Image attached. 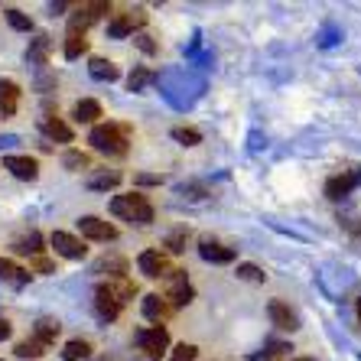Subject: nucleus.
Here are the masks:
<instances>
[{
	"label": "nucleus",
	"mask_w": 361,
	"mask_h": 361,
	"mask_svg": "<svg viewBox=\"0 0 361 361\" xmlns=\"http://www.w3.org/2000/svg\"><path fill=\"white\" fill-rule=\"evenodd\" d=\"M121 185V173L118 169H104V173H94V176H88V189H98V192H108V189H118Z\"/></svg>",
	"instance_id": "obj_24"
},
{
	"label": "nucleus",
	"mask_w": 361,
	"mask_h": 361,
	"mask_svg": "<svg viewBox=\"0 0 361 361\" xmlns=\"http://www.w3.org/2000/svg\"><path fill=\"white\" fill-rule=\"evenodd\" d=\"M137 267H140L143 277H150V280H160V277H169V261H166V254L163 251H143L140 257H137Z\"/></svg>",
	"instance_id": "obj_11"
},
{
	"label": "nucleus",
	"mask_w": 361,
	"mask_h": 361,
	"mask_svg": "<svg viewBox=\"0 0 361 361\" xmlns=\"http://www.w3.org/2000/svg\"><path fill=\"white\" fill-rule=\"evenodd\" d=\"M94 310H98L101 319H118L121 310H124V302L114 296V290H111V283H101L94 286Z\"/></svg>",
	"instance_id": "obj_9"
},
{
	"label": "nucleus",
	"mask_w": 361,
	"mask_h": 361,
	"mask_svg": "<svg viewBox=\"0 0 361 361\" xmlns=\"http://www.w3.org/2000/svg\"><path fill=\"white\" fill-rule=\"evenodd\" d=\"M358 319H361V300H358Z\"/></svg>",
	"instance_id": "obj_43"
},
{
	"label": "nucleus",
	"mask_w": 361,
	"mask_h": 361,
	"mask_svg": "<svg viewBox=\"0 0 361 361\" xmlns=\"http://www.w3.org/2000/svg\"><path fill=\"white\" fill-rule=\"evenodd\" d=\"M104 270H108V274H114V277H124L127 274V261L124 257H118V254H114V257H101L98 264H94V274H104Z\"/></svg>",
	"instance_id": "obj_26"
},
{
	"label": "nucleus",
	"mask_w": 361,
	"mask_h": 361,
	"mask_svg": "<svg viewBox=\"0 0 361 361\" xmlns=\"http://www.w3.org/2000/svg\"><path fill=\"white\" fill-rule=\"evenodd\" d=\"M13 251H17V254H33V257H39V251H42V235H39V231H30V235L17 238V241H13Z\"/></svg>",
	"instance_id": "obj_25"
},
{
	"label": "nucleus",
	"mask_w": 361,
	"mask_h": 361,
	"mask_svg": "<svg viewBox=\"0 0 361 361\" xmlns=\"http://www.w3.org/2000/svg\"><path fill=\"white\" fill-rule=\"evenodd\" d=\"M0 361H4V358H0Z\"/></svg>",
	"instance_id": "obj_44"
},
{
	"label": "nucleus",
	"mask_w": 361,
	"mask_h": 361,
	"mask_svg": "<svg viewBox=\"0 0 361 361\" xmlns=\"http://www.w3.org/2000/svg\"><path fill=\"white\" fill-rule=\"evenodd\" d=\"M13 352H17V358H42V355H46V345L42 342H36V338H23V342H17V348H13Z\"/></svg>",
	"instance_id": "obj_28"
},
{
	"label": "nucleus",
	"mask_w": 361,
	"mask_h": 361,
	"mask_svg": "<svg viewBox=\"0 0 361 361\" xmlns=\"http://www.w3.org/2000/svg\"><path fill=\"white\" fill-rule=\"evenodd\" d=\"M238 277L251 280V283H264V280H267V274H264L257 264H238Z\"/></svg>",
	"instance_id": "obj_34"
},
{
	"label": "nucleus",
	"mask_w": 361,
	"mask_h": 361,
	"mask_svg": "<svg viewBox=\"0 0 361 361\" xmlns=\"http://www.w3.org/2000/svg\"><path fill=\"white\" fill-rule=\"evenodd\" d=\"M10 332H13V326H10L7 319H0V342H4V338H10Z\"/></svg>",
	"instance_id": "obj_39"
},
{
	"label": "nucleus",
	"mask_w": 361,
	"mask_h": 361,
	"mask_svg": "<svg viewBox=\"0 0 361 361\" xmlns=\"http://www.w3.org/2000/svg\"><path fill=\"white\" fill-rule=\"evenodd\" d=\"M88 143H92L98 153H108V157H124V153H127V127L94 124L92 134H88Z\"/></svg>",
	"instance_id": "obj_2"
},
{
	"label": "nucleus",
	"mask_w": 361,
	"mask_h": 361,
	"mask_svg": "<svg viewBox=\"0 0 361 361\" xmlns=\"http://www.w3.org/2000/svg\"><path fill=\"white\" fill-rule=\"evenodd\" d=\"M137 183H143V185H153V183H160V176H137Z\"/></svg>",
	"instance_id": "obj_40"
},
{
	"label": "nucleus",
	"mask_w": 361,
	"mask_h": 361,
	"mask_svg": "<svg viewBox=\"0 0 361 361\" xmlns=\"http://www.w3.org/2000/svg\"><path fill=\"white\" fill-rule=\"evenodd\" d=\"M134 345L140 348L150 361H160L169 348V329L166 326H150V329H137Z\"/></svg>",
	"instance_id": "obj_3"
},
{
	"label": "nucleus",
	"mask_w": 361,
	"mask_h": 361,
	"mask_svg": "<svg viewBox=\"0 0 361 361\" xmlns=\"http://www.w3.org/2000/svg\"><path fill=\"white\" fill-rule=\"evenodd\" d=\"M72 114H75L78 124H98V118H104V111H101V104L94 98H82L72 108Z\"/></svg>",
	"instance_id": "obj_18"
},
{
	"label": "nucleus",
	"mask_w": 361,
	"mask_h": 361,
	"mask_svg": "<svg viewBox=\"0 0 361 361\" xmlns=\"http://www.w3.org/2000/svg\"><path fill=\"white\" fill-rule=\"evenodd\" d=\"M185 238H189V231H176V235H169V238H166V247H169L173 254L185 251Z\"/></svg>",
	"instance_id": "obj_36"
},
{
	"label": "nucleus",
	"mask_w": 361,
	"mask_h": 361,
	"mask_svg": "<svg viewBox=\"0 0 361 361\" xmlns=\"http://www.w3.org/2000/svg\"><path fill=\"white\" fill-rule=\"evenodd\" d=\"M88 52V36L85 33H68L66 36V59H78Z\"/></svg>",
	"instance_id": "obj_27"
},
{
	"label": "nucleus",
	"mask_w": 361,
	"mask_h": 361,
	"mask_svg": "<svg viewBox=\"0 0 361 361\" xmlns=\"http://www.w3.org/2000/svg\"><path fill=\"white\" fill-rule=\"evenodd\" d=\"M143 23H147V10H143V7L121 10V13H114V17H111L108 36H114V39H124V36H130L134 30H140Z\"/></svg>",
	"instance_id": "obj_4"
},
{
	"label": "nucleus",
	"mask_w": 361,
	"mask_h": 361,
	"mask_svg": "<svg viewBox=\"0 0 361 361\" xmlns=\"http://www.w3.org/2000/svg\"><path fill=\"white\" fill-rule=\"evenodd\" d=\"M348 228H352V235L361 241V219H358V221H352V225H348Z\"/></svg>",
	"instance_id": "obj_41"
},
{
	"label": "nucleus",
	"mask_w": 361,
	"mask_h": 361,
	"mask_svg": "<svg viewBox=\"0 0 361 361\" xmlns=\"http://www.w3.org/2000/svg\"><path fill=\"white\" fill-rule=\"evenodd\" d=\"M0 280H7V283H13V286H26L30 283V270L17 267V264L7 261V257H0Z\"/></svg>",
	"instance_id": "obj_20"
},
{
	"label": "nucleus",
	"mask_w": 361,
	"mask_h": 361,
	"mask_svg": "<svg viewBox=\"0 0 361 361\" xmlns=\"http://www.w3.org/2000/svg\"><path fill=\"white\" fill-rule=\"evenodd\" d=\"M4 17H7V23L13 26V30H20V33H30V30H33V20L26 17L23 10H17V7L4 10Z\"/></svg>",
	"instance_id": "obj_29"
},
{
	"label": "nucleus",
	"mask_w": 361,
	"mask_h": 361,
	"mask_svg": "<svg viewBox=\"0 0 361 361\" xmlns=\"http://www.w3.org/2000/svg\"><path fill=\"white\" fill-rule=\"evenodd\" d=\"M59 329H62V326H59L56 319H39V322H36V329H33V338L49 348V345L59 338Z\"/></svg>",
	"instance_id": "obj_22"
},
{
	"label": "nucleus",
	"mask_w": 361,
	"mask_h": 361,
	"mask_svg": "<svg viewBox=\"0 0 361 361\" xmlns=\"http://www.w3.org/2000/svg\"><path fill=\"white\" fill-rule=\"evenodd\" d=\"M267 316H270V322H274L277 329H283V332H296V329H300V316H296L283 300H270L267 302Z\"/></svg>",
	"instance_id": "obj_12"
},
{
	"label": "nucleus",
	"mask_w": 361,
	"mask_h": 361,
	"mask_svg": "<svg viewBox=\"0 0 361 361\" xmlns=\"http://www.w3.org/2000/svg\"><path fill=\"white\" fill-rule=\"evenodd\" d=\"M199 358V348H195V345H176V352H173V358L169 361H195Z\"/></svg>",
	"instance_id": "obj_35"
},
{
	"label": "nucleus",
	"mask_w": 361,
	"mask_h": 361,
	"mask_svg": "<svg viewBox=\"0 0 361 361\" xmlns=\"http://www.w3.org/2000/svg\"><path fill=\"white\" fill-rule=\"evenodd\" d=\"M199 254H202V261H209V264H231L238 257L235 247H225V244H219V241H202Z\"/></svg>",
	"instance_id": "obj_15"
},
{
	"label": "nucleus",
	"mask_w": 361,
	"mask_h": 361,
	"mask_svg": "<svg viewBox=\"0 0 361 361\" xmlns=\"http://www.w3.org/2000/svg\"><path fill=\"white\" fill-rule=\"evenodd\" d=\"M361 185V169H342V173H338V176H332L326 183V195L332 202H338V199H345V195L352 192V189H358Z\"/></svg>",
	"instance_id": "obj_7"
},
{
	"label": "nucleus",
	"mask_w": 361,
	"mask_h": 361,
	"mask_svg": "<svg viewBox=\"0 0 361 361\" xmlns=\"http://www.w3.org/2000/svg\"><path fill=\"white\" fill-rule=\"evenodd\" d=\"M134 42H137V46H140L143 52H147V56H153V52H157V42H153V36H147V33L134 36Z\"/></svg>",
	"instance_id": "obj_37"
},
{
	"label": "nucleus",
	"mask_w": 361,
	"mask_h": 361,
	"mask_svg": "<svg viewBox=\"0 0 361 361\" xmlns=\"http://www.w3.org/2000/svg\"><path fill=\"white\" fill-rule=\"evenodd\" d=\"M173 140H179L183 147H195V143H202V134L195 127H173Z\"/></svg>",
	"instance_id": "obj_31"
},
{
	"label": "nucleus",
	"mask_w": 361,
	"mask_h": 361,
	"mask_svg": "<svg viewBox=\"0 0 361 361\" xmlns=\"http://www.w3.org/2000/svg\"><path fill=\"white\" fill-rule=\"evenodd\" d=\"M101 13H111V4H82L68 17V33H85L94 20H101Z\"/></svg>",
	"instance_id": "obj_6"
},
{
	"label": "nucleus",
	"mask_w": 361,
	"mask_h": 361,
	"mask_svg": "<svg viewBox=\"0 0 361 361\" xmlns=\"http://www.w3.org/2000/svg\"><path fill=\"white\" fill-rule=\"evenodd\" d=\"M4 169H10L17 179H26V183H33L36 176H39V163L33 160V157H20V153H10V157H4Z\"/></svg>",
	"instance_id": "obj_13"
},
{
	"label": "nucleus",
	"mask_w": 361,
	"mask_h": 361,
	"mask_svg": "<svg viewBox=\"0 0 361 361\" xmlns=\"http://www.w3.org/2000/svg\"><path fill=\"white\" fill-rule=\"evenodd\" d=\"M39 127H42V134L49 137V140H59V143H72V127L66 124L62 118H52V114H46V118L39 121Z\"/></svg>",
	"instance_id": "obj_16"
},
{
	"label": "nucleus",
	"mask_w": 361,
	"mask_h": 361,
	"mask_svg": "<svg viewBox=\"0 0 361 361\" xmlns=\"http://www.w3.org/2000/svg\"><path fill=\"white\" fill-rule=\"evenodd\" d=\"M111 290H114V296H118L121 302H127V300H134L137 296V283L134 280H127V277H121L118 283H111Z\"/></svg>",
	"instance_id": "obj_32"
},
{
	"label": "nucleus",
	"mask_w": 361,
	"mask_h": 361,
	"mask_svg": "<svg viewBox=\"0 0 361 361\" xmlns=\"http://www.w3.org/2000/svg\"><path fill=\"white\" fill-rule=\"evenodd\" d=\"M49 244L56 247V254H62V257H68V261H82L85 254H88V247H85L82 238L68 235V231H52Z\"/></svg>",
	"instance_id": "obj_10"
},
{
	"label": "nucleus",
	"mask_w": 361,
	"mask_h": 361,
	"mask_svg": "<svg viewBox=\"0 0 361 361\" xmlns=\"http://www.w3.org/2000/svg\"><path fill=\"white\" fill-rule=\"evenodd\" d=\"M143 316H147L150 322H157V326H163V319L169 316V302L163 300L160 293L143 296Z\"/></svg>",
	"instance_id": "obj_17"
},
{
	"label": "nucleus",
	"mask_w": 361,
	"mask_h": 361,
	"mask_svg": "<svg viewBox=\"0 0 361 361\" xmlns=\"http://www.w3.org/2000/svg\"><path fill=\"white\" fill-rule=\"evenodd\" d=\"M111 215H118L124 221H134V225H150L153 221V205L143 192H124L111 199Z\"/></svg>",
	"instance_id": "obj_1"
},
{
	"label": "nucleus",
	"mask_w": 361,
	"mask_h": 361,
	"mask_svg": "<svg viewBox=\"0 0 361 361\" xmlns=\"http://www.w3.org/2000/svg\"><path fill=\"white\" fill-rule=\"evenodd\" d=\"M192 296H195V290L185 280V270H169V290L163 300L169 306H185V302H192Z\"/></svg>",
	"instance_id": "obj_8"
},
{
	"label": "nucleus",
	"mask_w": 361,
	"mask_h": 361,
	"mask_svg": "<svg viewBox=\"0 0 361 361\" xmlns=\"http://www.w3.org/2000/svg\"><path fill=\"white\" fill-rule=\"evenodd\" d=\"M62 163H66V169H88L92 166V160H88V153H82V150H68L66 157H62Z\"/></svg>",
	"instance_id": "obj_33"
},
{
	"label": "nucleus",
	"mask_w": 361,
	"mask_h": 361,
	"mask_svg": "<svg viewBox=\"0 0 361 361\" xmlns=\"http://www.w3.org/2000/svg\"><path fill=\"white\" fill-rule=\"evenodd\" d=\"M88 355H92V342L88 338H72L62 348V361H85Z\"/></svg>",
	"instance_id": "obj_23"
},
{
	"label": "nucleus",
	"mask_w": 361,
	"mask_h": 361,
	"mask_svg": "<svg viewBox=\"0 0 361 361\" xmlns=\"http://www.w3.org/2000/svg\"><path fill=\"white\" fill-rule=\"evenodd\" d=\"M20 104V85L0 75V118H13Z\"/></svg>",
	"instance_id": "obj_14"
},
{
	"label": "nucleus",
	"mask_w": 361,
	"mask_h": 361,
	"mask_svg": "<svg viewBox=\"0 0 361 361\" xmlns=\"http://www.w3.org/2000/svg\"><path fill=\"white\" fill-rule=\"evenodd\" d=\"M88 72H92L94 82H118L121 78V68L111 59H92L88 62Z\"/></svg>",
	"instance_id": "obj_19"
},
{
	"label": "nucleus",
	"mask_w": 361,
	"mask_h": 361,
	"mask_svg": "<svg viewBox=\"0 0 361 361\" xmlns=\"http://www.w3.org/2000/svg\"><path fill=\"white\" fill-rule=\"evenodd\" d=\"M26 59L33 66H49V36H36L26 49Z\"/></svg>",
	"instance_id": "obj_21"
},
{
	"label": "nucleus",
	"mask_w": 361,
	"mask_h": 361,
	"mask_svg": "<svg viewBox=\"0 0 361 361\" xmlns=\"http://www.w3.org/2000/svg\"><path fill=\"white\" fill-rule=\"evenodd\" d=\"M153 82V72L150 68H134V72H130V78H127V88H130V92H143V88H147V85Z\"/></svg>",
	"instance_id": "obj_30"
},
{
	"label": "nucleus",
	"mask_w": 361,
	"mask_h": 361,
	"mask_svg": "<svg viewBox=\"0 0 361 361\" xmlns=\"http://www.w3.org/2000/svg\"><path fill=\"white\" fill-rule=\"evenodd\" d=\"M78 231H82L88 241H118V235H121L111 221L98 219V215H82V219H78Z\"/></svg>",
	"instance_id": "obj_5"
},
{
	"label": "nucleus",
	"mask_w": 361,
	"mask_h": 361,
	"mask_svg": "<svg viewBox=\"0 0 361 361\" xmlns=\"http://www.w3.org/2000/svg\"><path fill=\"white\" fill-rule=\"evenodd\" d=\"M293 361H316V358H293Z\"/></svg>",
	"instance_id": "obj_42"
},
{
	"label": "nucleus",
	"mask_w": 361,
	"mask_h": 361,
	"mask_svg": "<svg viewBox=\"0 0 361 361\" xmlns=\"http://www.w3.org/2000/svg\"><path fill=\"white\" fill-rule=\"evenodd\" d=\"M33 270L36 274H52L56 267H52V261H46V257H33Z\"/></svg>",
	"instance_id": "obj_38"
}]
</instances>
